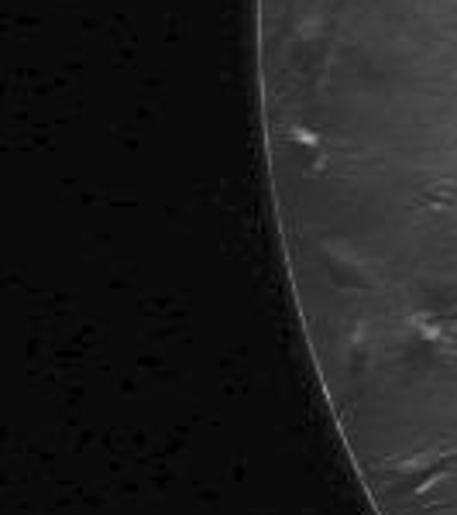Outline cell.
Returning a JSON list of instances; mask_svg holds the SVG:
<instances>
[]
</instances>
